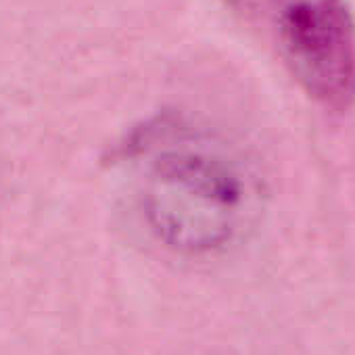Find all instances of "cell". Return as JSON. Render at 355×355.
<instances>
[{
    "instance_id": "1",
    "label": "cell",
    "mask_w": 355,
    "mask_h": 355,
    "mask_svg": "<svg viewBox=\"0 0 355 355\" xmlns=\"http://www.w3.org/2000/svg\"><path fill=\"white\" fill-rule=\"evenodd\" d=\"M130 140L155 153V193L148 195L146 207L167 241L211 249L236 234L255 203V189L234 159L173 117L144 123Z\"/></svg>"
},
{
    "instance_id": "2",
    "label": "cell",
    "mask_w": 355,
    "mask_h": 355,
    "mask_svg": "<svg viewBox=\"0 0 355 355\" xmlns=\"http://www.w3.org/2000/svg\"><path fill=\"white\" fill-rule=\"evenodd\" d=\"M261 21L305 92L343 111L355 98V21L345 0H234Z\"/></svg>"
}]
</instances>
